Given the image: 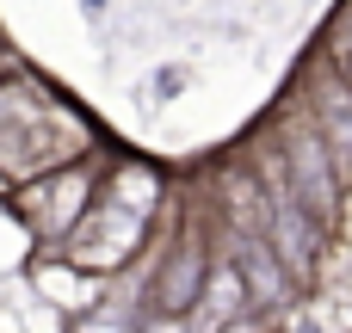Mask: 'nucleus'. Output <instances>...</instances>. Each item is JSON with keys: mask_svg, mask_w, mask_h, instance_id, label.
I'll return each mask as SVG.
<instances>
[{"mask_svg": "<svg viewBox=\"0 0 352 333\" xmlns=\"http://www.w3.org/2000/svg\"><path fill=\"white\" fill-rule=\"evenodd\" d=\"M93 154H105V148H99L93 117L74 99H62L25 62L0 74V192L25 185L37 173L93 161Z\"/></svg>", "mask_w": 352, "mask_h": 333, "instance_id": "1", "label": "nucleus"}, {"mask_svg": "<svg viewBox=\"0 0 352 333\" xmlns=\"http://www.w3.org/2000/svg\"><path fill=\"white\" fill-rule=\"evenodd\" d=\"M99 179H105V154H93V161H74V167H56V173H37V179L12 185V192H6V210H12V216H19V229L37 241V253H56V247L80 229V216L93 210Z\"/></svg>", "mask_w": 352, "mask_h": 333, "instance_id": "2", "label": "nucleus"}, {"mask_svg": "<svg viewBox=\"0 0 352 333\" xmlns=\"http://www.w3.org/2000/svg\"><path fill=\"white\" fill-rule=\"evenodd\" d=\"M155 216H142V210H130V204H118V198H93V210L80 216V229L56 247L68 266H80V272H93V278H118V272H130L136 260H148V247H155Z\"/></svg>", "mask_w": 352, "mask_h": 333, "instance_id": "3", "label": "nucleus"}, {"mask_svg": "<svg viewBox=\"0 0 352 333\" xmlns=\"http://www.w3.org/2000/svg\"><path fill=\"white\" fill-rule=\"evenodd\" d=\"M223 253L235 260V272H241V284H248V297H254V315H285V309L297 303L303 284L291 278V266L272 253L266 235H254V241H229Z\"/></svg>", "mask_w": 352, "mask_h": 333, "instance_id": "4", "label": "nucleus"}, {"mask_svg": "<svg viewBox=\"0 0 352 333\" xmlns=\"http://www.w3.org/2000/svg\"><path fill=\"white\" fill-rule=\"evenodd\" d=\"M241 321H254V297H248V284H241L235 260L223 253V260L210 266V278H204V290H198V303H192L186 328H192V333H235Z\"/></svg>", "mask_w": 352, "mask_h": 333, "instance_id": "5", "label": "nucleus"}, {"mask_svg": "<svg viewBox=\"0 0 352 333\" xmlns=\"http://www.w3.org/2000/svg\"><path fill=\"white\" fill-rule=\"evenodd\" d=\"M31 284L56 303V309H68V315H87L93 303H99V284L105 278H93V272H80V266H68L62 253H37V266H31Z\"/></svg>", "mask_w": 352, "mask_h": 333, "instance_id": "6", "label": "nucleus"}, {"mask_svg": "<svg viewBox=\"0 0 352 333\" xmlns=\"http://www.w3.org/2000/svg\"><path fill=\"white\" fill-rule=\"evenodd\" d=\"M148 303L142 297H99L87 315H74V333H142Z\"/></svg>", "mask_w": 352, "mask_h": 333, "instance_id": "7", "label": "nucleus"}, {"mask_svg": "<svg viewBox=\"0 0 352 333\" xmlns=\"http://www.w3.org/2000/svg\"><path fill=\"white\" fill-rule=\"evenodd\" d=\"M328 62L352 80V6L340 12V25H334V37H328Z\"/></svg>", "mask_w": 352, "mask_h": 333, "instance_id": "8", "label": "nucleus"}, {"mask_svg": "<svg viewBox=\"0 0 352 333\" xmlns=\"http://www.w3.org/2000/svg\"><path fill=\"white\" fill-rule=\"evenodd\" d=\"M6 68H19V62H12V56H6V49H0V74H6Z\"/></svg>", "mask_w": 352, "mask_h": 333, "instance_id": "9", "label": "nucleus"}]
</instances>
